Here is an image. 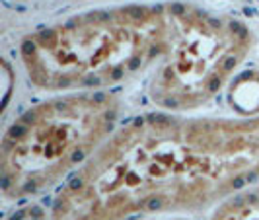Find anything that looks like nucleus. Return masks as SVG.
I'll use <instances>...</instances> for the list:
<instances>
[{
  "mask_svg": "<svg viewBox=\"0 0 259 220\" xmlns=\"http://www.w3.org/2000/svg\"><path fill=\"white\" fill-rule=\"evenodd\" d=\"M259 180V115L131 119L61 187L49 220L197 212Z\"/></svg>",
  "mask_w": 259,
  "mask_h": 220,
  "instance_id": "f257e3e1",
  "label": "nucleus"
},
{
  "mask_svg": "<svg viewBox=\"0 0 259 220\" xmlns=\"http://www.w3.org/2000/svg\"><path fill=\"white\" fill-rule=\"evenodd\" d=\"M168 49L164 4H127L70 16L20 43L27 80L51 94L104 92L160 63Z\"/></svg>",
  "mask_w": 259,
  "mask_h": 220,
  "instance_id": "f03ea898",
  "label": "nucleus"
},
{
  "mask_svg": "<svg viewBox=\"0 0 259 220\" xmlns=\"http://www.w3.org/2000/svg\"><path fill=\"white\" fill-rule=\"evenodd\" d=\"M121 102L111 92H72L26 109L0 144V187L22 201L68 183L117 130Z\"/></svg>",
  "mask_w": 259,
  "mask_h": 220,
  "instance_id": "7ed1b4c3",
  "label": "nucleus"
},
{
  "mask_svg": "<svg viewBox=\"0 0 259 220\" xmlns=\"http://www.w3.org/2000/svg\"><path fill=\"white\" fill-rule=\"evenodd\" d=\"M168 49L148 84L150 102L171 113L193 111L219 96L253 47L251 29L191 2H166Z\"/></svg>",
  "mask_w": 259,
  "mask_h": 220,
  "instance_id": "20e7f679",
  "label": "nucleus"
},
{
  "mask_svg": "<svg viewBox=\"0 0 259 220\" xmlns=\"http://www.w3.org/2000/svg\"><path fill=\"white\" fill-rule=\"evenodd\" d=\"M208 220H259V180L222 199Z\"/></svg>",
  "mask_w": 259,
  "mask_h": 220,
  "instance_id": "39448f33",
  "label": "nucleus"
}]
</instances>
